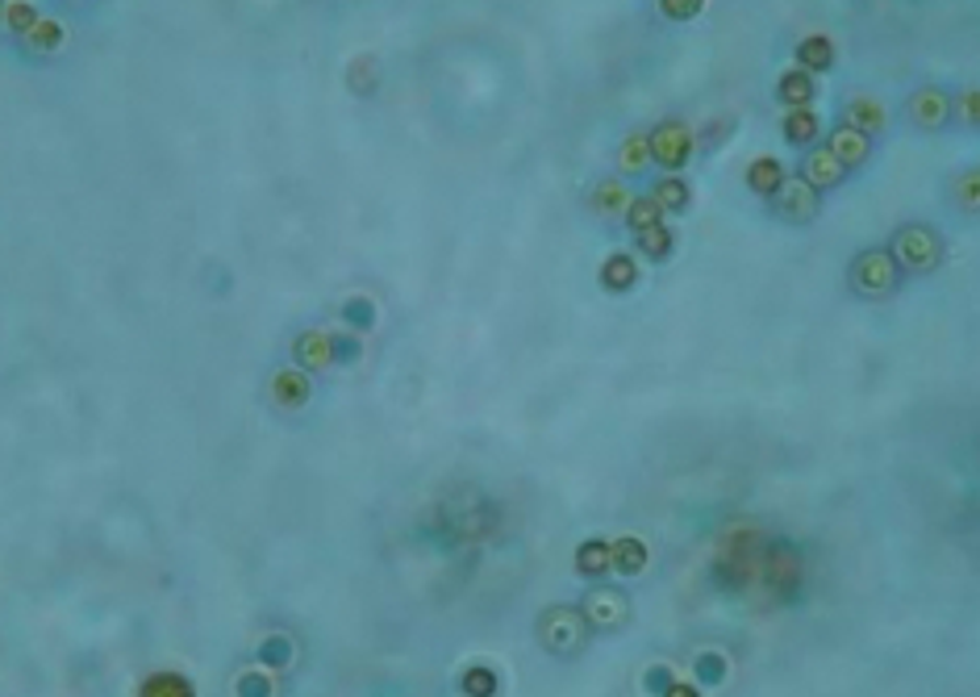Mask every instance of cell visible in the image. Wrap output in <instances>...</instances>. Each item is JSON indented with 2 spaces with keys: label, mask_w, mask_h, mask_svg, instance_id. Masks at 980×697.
Returning a JSON list of instances; mask_svg holds the SVG:
<instances>
[{
  "label": "cell",
  "mask_w": 980,
  "mask_h": 697,
  "mask_svg": "<svg viewBox=\"0 0 980 697\" xmlns=\"http://www.w3.org/2000/svg\"><path fill=\"white\" fill-rule=\"evenodd\" d=\"M780 135H784L789 147H814L818 135H822V117H818L814 109H784Z\"/></svg>",
  "instance_id": "5bb4252c"
},
{
  "label": "cell",
  "mask_w": 980,
  "mask_h": 697,
  "mask_svg": "<svg viewBox=\"0 0 980 697\" xmlns=\"http://www.w3.org/2000/svg\"><path fill=\"white\" fill-rule=\"evenodd\" d=\"M885 121H889V109H885V101H876L868 92H860V96H851L843 109V126H855L860 135H876V130H885Z\"/></svg>",
  "instance_id": "ba28073f"
},
{
  "label": "cell",
  "mask_w": 980,
  "mask_h": 697,
  "mask_svg": "<svg viewBox=\"0 0 980 697\" xmlns=\"http://www.w3.org/2000/svg\"><path fill=\"white\" fill-rule=\"evenodd\" d=\"M630 193H626L622 181H602L597 184V193H593V209L605 213V218H626V209H630Z\"/></svg>",
  "instance_id": "ac0fdd59"
},
{
  "label": "cell",
  "mask_w": 980,
  "mask_h": 697,
  "mask_svg": "<svg viewBox=\"0 0 980 697\" xmlns=\"http://www.w3.org/2000/svg\"><path fill=\"white\" fill-rule=\"evenodd\" d=\"M664 222V209L655 205V197L646 193V197H634L630 201V209H626V225L639 234V230H651V225H660Z\"/></svg>",
  "instance_id": "ffe728a7"
},
{
  "label": "cell",
  "mask_w": 980,
  "mask_h": 697,
  "mask_svg": "<svg viewBox=\"0 0 980 697\" xmlns=\"http://www.w3.org/2000/svg\"><path fill=\"white\" fill-rule=\"evenodd\" d=\"M826 151L839 159L843 167H860V163H868V155H872V138L860 135L855 126H835L830 138H826Z\"/></svg>",
  "instance_id": "52a82bcc"
},
{
  "label": "cell",
  "mask_w": 980,
  "mask_h": 697,
  "mask_svg": "<svg viewBox=\"0 0 980 697\" xmlns=\"http://www.w3.org/2000/svg\"><path fill=\"white\" fill-rule=\"evenodd\" d=\"M605 564H609V547L605 543H584L580 547V568L584 572H602Z\"/></svg>",
  "instance_id": "83f0119b"
},
{
  "label": "cell",
  "mask_w": 980,
  "mask_h": 697,
  "mask_svg": "<svg viewBox=\"0 0 980 697\" xmlns=\"http://www.w3.org/2000/svg\"><path fill=\"white\" fill-rule=\"evenodd\" d=\"M814 96H818V75H809L805 68H784L777 80V101L784 109H814Z\"/></svg>",
  "instance_id": "5b68a950"
},
{
  "label": "cell",
  "mask_w": 980,
  "mask_h": 697,
  "mask_svg": "<svg viewBox=\"0 0 980 697\" xmlns=\"http://www.w3.org/2000/svg\"><path fill=\"white\" fill-rule=\"evenodd\" d=\"M672 697H692L689 689H672Z\"/></svg>",
  "instance_id": "1f68e13d"
},
{
  "label": "cell",
  "mask_w": 980,
  "mask_h": 697,
  "mask_svg": "<svg viewBox=\"0 0 980 697\" xmlns=\"http://www.w3.org/2000/svg\"><path fill=\"white\" fill-rule=\"evenodd\" d=\"M359 338L355 335H335V363L338 360H359Z\"/></svg>",
  "instance_id": "f546056e"
},
{
  "label": "cell",
  "mask_w": 980,
  "mask_h": 697,
  "mask_svg": "<svg viewBox=\"0 0 980 697\" xmlns=\"http://www.w3.org/2000/svg\"><path fill=\"white\" fill-rule=\"evenodd\" d=\"M271 397H276V405H284V409H296V405L310 402V376H305V368H280L271 376Z\"/></svg>",
  "instance_id": "4fadbf2b"
},
{
  "label": "cell",
  "mask_w": 980,
  "mask_h": 697,
  "mask_svg": "<svg viewBox=\"0 0 980 697\" xmlns=\"http://www.w3.org/2000/svg\"><path fill=\"white\" fill-rule=\"evenodd\" d=\"M4 18H9V25H13V30L25 38V34L38 25V9H34V4H25V0H13V4H4Z\"/></svg>",
  "instance_id": "484cf974"
},
{
  "label": "cell",
  "mask_w": 980,
  "mask_h": 697,
  "mask_svg": "<svg viewBox=\"0 0 980 697\" xmlns=\"http://www.w3.org/2000/svg\"><path fill=\"white\" fill-rule=\"evenodd\" d=\"M0 18H4V4H0Z\"/></svg>",
  "instance_id": "d6a6232c"
},
{
  "label": "cell",
  "mask_w": 980,
  "mask_h": 697,
  "mask_svg": "<svg viewBox=\"0 0 980 697\" xmlns=\"http://www.w3.org/2000/svg\"><path fill=\"white\" fill-rule=\"evenodd\" d=\"M646 163H651V138H646V135H630L622 142V151H618V167H622L626 176H639Z\"/></svg>",
  "instance_id": "d6986e66"
},
{
  "label": "cell",
  "mask_w": 980,
  "mask_h": 697,
  "mask_svg": "<svg viewBox=\"0 0 980 697\" xmlns=\"http://www.w3.org/2000/svg\"><path fill=\"white\" fill-rule=\"evenodd\" d=\"M897 284H901V268H897L889 247H872L855 255V264H851V289L860 297L876 301V297H889Z\"/></svg>",
  "instance_id": "7a4b0ae2"
},
{
  "label": "cell",
  "mask_w": 980,
  "mask_h": 697,
  "mask_svg": "<svg viewBox=\"0 0 980 697\" xmlns=\"http://www.w3.org/2000/svg\"><path fill=\"white\" fill-rule=\"evenodd\" d=\"M847 176V167L839 163V159L830 155L826 147H818V151H809L805 155V172H802V181H809L818 193H830V188H839Z\"/></svg>",
  "instance_id": "8fae6325"
},
{
  "label": "cell",
  "mask_w": 980,
  "mask_h": 697,
  "mask_svg": "<svg viewBox=\"0 0 980 697\" xmlns=\"http://www.w3.org/2000/svg\"><path fill=\"white\" fill-rule=\"evenodd\" d=\"M839 50H835V38L830 34H805L797 43V68H805L809 75H826L835 68Z\"/></svg>",
  "instance_id": "9c48e42d"
},
{
  "label": "cell",
  "mask_w": 980,
  "mask_h": 697,
  "mask_svg": "<svg viewBox=\"0 0 980 697\" xmlns=\"http://www.w3.org/2000/svg\"><path fill=\"white\" fill-rule=\"evenodd\" d=\"M889 251H892V259H897V268L935 271L938 259H943V239H938L931 225L910 222V225H901V230L892 234Z\"/></svg>",
  "instance_id": "6da1fadb"
},
{
  "label": "cell",
  "mask_w": 980,
  "mask_h": 697,
  "mask_svg": "<svg viewBox=\"0 0 980 697\" xmlns=\"http://www.w3.org/2000/svg\"><path fill=\"white\" fill-rule=\"evenodd\" d=\"M651 163H660V167H668V172H680V167H689L692 159V130L689 121H680V117H668V121H660L655 130H651Z\"/></svg>",
  "instance_id": "3957f363"
},
{
  "label": "cell",
  "mask_w": 980,
  "mask_h": 697,
  "mask_svg": "<svg viewBox=\"0 0 980 697\" xmlns=\"http://www.w3.org/2000/svg\"><path fill=\"white\" fill-rule=\"evenodd\" d=\"M342 322L355 326V330H372V326H376V301H372V297H351V301L342 305Z\"/></svg>",
  "instance_id": "44dd1931"
},
{
  "label": "cell",
  "mask_w": 980,
  "mask_h": 697,
  "mask_svg": "<svg viewBox=\"0 0 980 697\" xmlns=\"http://www.w3.org/2000/svg\"><path fill=\"white\" fill-rule=\"evenodd\" d=\"M655 4H660V13H664L668 22H692V18L705 13L710 0H655Z\"/></svg>",
  "instance_id": "cb8c5ba5"
},
{
  "label": "cell",
  "mask_w": 980,
  "mask_h": 697,
  "mask_svg": "<svg viewBox=\"0 0 980 697\" xmlns=\"http://www.w3.org/2000/svg\"><path fill=\"white\" fill-rule=\"evenodd\" d=\"M614 560H618V568H626V572H639V568H643V543L639 539H626V543H618V556H614Z\"/></svg>",
  "instance_id": "4316f807"
},
{
  "label": "cell",
  "mask_w": 980,
  "mask_h": 697,
  "mask_svg": "<svg viewBox=\"0 0 980 697\" xmlns=\"http://www.w3.org/2000/svg\"><path fill=\"white\" fill-rule=\"evenodd\" d=\"M772 209H777V218H784V222H814L818 218V209H822V193L814 188L809 181H784L780 184V193L772 197Z\"/></svg>",
  "instance_id": "277c9868"
},
{
  "label": "cell",
  "mask_w": 980,
  "mask_h": 697,
  "mask_svg": "<svg viewBox=\"0 0 980 697\" xmlns=\"http://www.w3.org/2000/svg\"><path fill=\"white\" fill-rule=\"evenodd\" d=\"M468 689L476 697H489L492 694V676L489 673H468Z\"/></svg>",
  "instance_id": "4dcf8cb0"
},
{
  "label": "cell",
  "mask_w": 980,
  "mask_h": 697,
  "mask_svg": "<svg viewBox=\"0 0 980 697\" xmlns=\"http://www.w3.org/2000/svg\"><path fill=\"white\" fill-rule=\"evenodd\" d=\"M25 43L34 46V50H59L63 46V25L50 22V18H38V25L25 34Z\"/></svg>",
  "instance_id": "7402d4cb"
},
{
  "label": "cell",
  "mask_w": 980,
  "mask_h": 697,
  "mask_svg": "<svg viewBox=\"0 0 980 697\" xmlns=\"http://www.w3.org/2000/svg\"><path fill=\"white\" fill-rule=\"evenodd\" d=\"M602 284L609 293H630L639 284V264L630 251H614L609 259L602 264Z\"/></svg>",
  "instance_id": "9a60e30c"
},
{
  "label": "cell",
  "mask_w": 980,
  "mask_h": 697,
  "mask_svg": "<svg viewBox=\"0 0 980 697\" xmlns=\"http://www.w3.org/2000/svg\"><path fill=\"white\" fill-rule=\"evenodd\" d=\"M956 205L968 213H980V167L977 172H964L956 181Z\"/></svg>",
  "instance_id": "d4e9b609"
},
{
  "label": "cell",
  "mask_w": 980,
  "mask_h": 697,
  "mask_svg": "<svg viewBox=\"0 0 980 697\" xmlns=\"http://www.w3.org/2000/svg\"><path fill=\"white\" fill-rule=\"evenodd\" d=\"M142 697H192V685L176 673H163V676H151V681H147Z\"/></svg>",
  "instance_id": "603a6c76"
},
{
  "label": "cell",
  "mask_w": 980,
  "mask_h": 697,
  "mask_svg": "<svg viewBox=\"0 0 980 697\" xmlns=\"http://www.w3.org/2000/svg\"><path fill=\"white\" fill-rule=\"evenodd\" d=\"M906 113L913 117V126H922V130H938V126L952 117V96H947L943 89H918L910 96Z\"/></svg>",
  "instance_id": "8992f818"
},
{
  "label": "cell",
  "mask_w": 980,
  "mask_h": 697,
  "mask_svg": "<svg viewBox=\"0 0 980 697\" xmlns=\"http://www.w3.org/2000/svg\"><path fill=\"white\" fill-rule=\"evenodd\" d=\"M784 181H789V172H784V163H780V159L759 155V159L747 163V188H751L756 197H763V201H772Z\"/></svg>",
  "instance_id": "30bf717a"
},
{
  "label": "cell",
  "mask_w": 980,
  "mask_h": 697,
  "mask_svg": "<svg viewBox=\"0 0 980 697\" xmlns=\"http://www.w3.org/2000/svg\"><path fill=\"white\" fill-rule=\"evenodd\" d=\"M651 197H655V205L664 209V213H685L692 205V184L680 176V172H672V176H664V181L651 188Z\"/></svg>",
  "instance_id": "2e32d148"
},
{
  "label": "cell",
  "mask_w": 980,
  "mask_h": 697,
  "mask_svg": "<svg viewBox=\"0 0 980 697\" xmlns=\"http://www.w3.org/2000/svg\"><path fill=\"white\" fill-rule=\"evenodd\" d=\"M634 247L643 251L651 264H668L672 251H676V234H672V225H651V230H639L634 234Z\"/></svg>",
  "instance_id": "e0dca14e"
},
{
  "label": "cell",
  "mask_w": 980,
  "mask_h": 697,
  "mask_svg": "<svg viewBox=\"0 0 980 697\" xmlns=\"http://www.w3.org/2000/svg\"><path fill=\"white\" fill-rule=\"evenodd\" d=\"M956 109L964 121H972V126H980V89H968L964 96L956 101Z\"/></svg>",
  "instance_id": "f1b7e54d"
},
{
  "label": "cell",
  "mask_w": 980,
  "mask_h": 697,
  "mask_svg": "<svg viewBox=\"0 0 980 697\" xmlns=\"http://www.w3.org/2000/svg\"><path fill=\"white\" fill-rule=\"evenodd\" d=\"M292 351H296V363H301V368L322 372V368L335 363V335H326V330H305V335L296 338Z\"/></svg>",
  "instance_id": "7c38bea8"
}]
</instances>
